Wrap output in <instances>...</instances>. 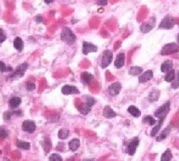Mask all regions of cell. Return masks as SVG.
Masks as SVG:
<instances>
[{"mask_svg": "<svg viewBox=\"0 0 179 161\" xmlns=\"http://www.w3.org/2000/svg\"><path fill=\"white\" fill-rule=\"evenodd\" d=\"M60 38L63 42H65L68 45H73L76 41V36L74 35L73 32L68 27L63 28V30L60 33Z\"/></svg>", "mask_w": 179, "mask_h": 161, "instance_id": "obj_1", "label": "cell"}, {"mask_svg": "<svg viewBox=\"0 0 179 161\" xmlns=\"http://www.w3.org/2000/svg\"><path fill=\"white\" fill-rule=\"evenodd\" d=\"M179 51V45L176 43H169L166 44L162 47V50H161V54L163 56L166 55H170V54H174L176 53Z\"/></svg>", "mask_w": 179, "mask_h": 161, "instance_id": "obj_2", "label": "cell"}, {"mask_svg": "<svg viewBox=\"0 0 179 161\" xmlns=\"http://www.w3.org/2000/svg\"><path fill=\"white\" fill-rule=\"evenodd\" d=\"M171 109V102H166L164 104H162L160 108H158L157 110L154 112V115L157 118H162V117H165L166 115H167Z\"/></svg>", "mask_w": 179, "mask_h": 161, "instance_id": "obj_3", "label": "cell"}, {"mask_svg": "<svg viewBox=\"0 0 179 161\" xmlns=\"http://www.w3.org/2000/svg\"><path fill=\"white\" fill-rule=\"evenodd\" d=\"M175 19L173 18L170 15H167L163 18V20L161 22L159 25V29H165V30H169L172 29L173 27L175 26Z\"/></svg>", "mask_w": 179, "mask_h": 161, "instance_id": "obj_4", "label": "cell"}, {"mask_svg": "<svg viewBox=\"0 0 179 161\" xmlns=\"http://www.w3.org/2000/svg\"><path fill=\"white\" fill-rule=\"evenodd\" d=\"M28 68V63L27 62H24L20 64L15 70H13L12 74L9 75V78H19V77H22L23 76L25 71L27 70Z\"/></svg>", "mask_w": 179, "mask_h": 161, "instance_id": "obj_5", "label": "cell"}, {"mask_svg": "<svg viewBox=\"0 0 179 161\" xmlns=\"http://www.w3.org/2000/svg\"><path fill=\"white\" fill-rule=\"evenodd\" d=\"M113 53L111 50H105L103 54H102V60H101V68H107L112 62Z\"/></svg>", "mask_w": 179, "mask_h": 161, "instance_id": "obj_6", "label": "cell"}, {"mask_svg": "<svg viewBox=\"0 0 179 161\" xmlns=\"http://www.w3.org/2000/svg\"><path fill=\"white\" fill-rule=\"evenodd\" d=\"M155 22H156V19L154 17L150 18L148 22H144L143 24H141V26H140V30L143 34H147L150 32L153 28L155 26Z\"/></svg>", "mask_w": 179, "mask_h": 161, "instance_id": "obj_7", "label": "cell"}, {"mask_svg": "<svg viewBox=\"0 0 179 161\" xmlns=\"http://www.w3.org/2000/svg\"><path fill=\"white\" fill-rule=\"evenodd\" d=\"M139 144V140L137 137L134 138L130 143L128 144V145H127L126 147V153L129 154V156H134L137 151V148Z\"/></svg>", "mask_w": 179, "mask_h": 161, "instance_id": "obj_8", "label": "cell"}, {"mask_svg": "<svg viewBox=\"0 0 179 161\" xmlns=\"http://www.w3.org/2000/svg\"><path fill=\"white\" fill-rule=\"evenodd\" d=\"M98 50V47L94 45L93 43H90V42H86L85 41L83 43V49H82V51H83V54H88V53H92V52H97Z\"/></svg>", "mask_w": 179, "mask_h": 161, "instance_id": "obj_9", "label": "cell"}, {"mask_svg": "<svg viewBox=\"0 0 179 161\" xmlns=\"http://www.w3.org/2000/svg\"><path fill=\"white\" fill-rule=\"evenodd\" d=\"M22 128V131L29 132V133H33L36 130L35 123L33 120H25V121H23Z\"/></svg>", "mask_w": 179, "mask_h": 161, "instance_id": "obj_10", "label": "cell"}, {"mask_svg": "<svg viewBox=\"0 0 179 161\" xmlns=\"http://www.w3.org/2000/svg\"><path fill=\"white\" fill-rule=\"evenodd\" d=\"M121 89H122V85H121L119 82H115V83H112L111 85L109 86L108 91H109V93H110V95L116 96L121 92Z\"/></svg>", "mask_w": 179, "mask_h": 161, "instance_id": "obj_11", "label": "cell"}, {"mask_svg": "<svg viewBox=\"0 0 179 161\" xmlns=\"http://www.w3.org/2000/svg\"><path fill=\"white\" fill-rule=\"evenodd\" d=\"M61 92H62V94H64V95H71V94H79L80 91L74 86L65 85V86L62 87Z\"/></svg>", "mask_w": 179, "mask_h": 161, "instance_id": "obj_12", "label": "cell"}, {"mask_svg": "<svg viewBox=\"0 0 179 161\" xmlns=\"http://www.w3.org/2000/svg\"><path fill=\"white\" fill-rule=\"evenodd\" d=\"M124 62H125V55L124 52H121L116 57V60L114 62V66L117 69H121L122 67H124Z\"/></svg>", "mask_w": 179, "mask_h": 161, "instance_id": "obj_13", "label": "cell"}, {"mask_svg": "<svg viewBox=\"0 0 179 161\" xmlns=\"http://www.w3.org/2000/svg\"><path fill=\"white\" fill-rule=\"evenodd\" d=\"M152 77H153V72L151 70H148L139 75L138 81H139V83H146V82L150 81V79H152Z\"/></svg>", "mask_w": 179, "mask_h": 161, "instance_id": "obj_14", "label": "cell"}, {"mask_svg": "<svg viewBox=\"0 0 179 161\" xmlns=\"http://www.w3.org/2000/svg\"><path fill=\"white\" fill-rule=\"evenodd\" d=\"M173 66H174V63H173L172 61L168 60V61H165L162 62V64L161 65V71L162 73H166L167 74L168 72L173 69Z\"/></svg>", "mask_w": 179, "mask_h": 161, "instance_id": "obj_15", "label": "cell"}, {"mask_svg": "<svg viewBox=\"0 0 179 161\" xmlns=\"http://www.w3.org/2000/svg\"><path fill=\"white\" fill-rule=\"evenodd\" d=\"M103 115L106 118H112L116 117L117 114L114 112V110L111 106H105L103 109Z\"/></svg>", "mask_w": 179, "mask_h": 161, "instance_id": "obj_16", "label": "cell"}, {"mask_svg": "<svg viewBox=\"0 0 179 161\" xmlns=\"http://www.w3.org/2000/svg\"><path fill=\"white\" fill-rule=\"evenodd\" d=\"M164 118H165V117L159 118L158 123H157L156 125H154V128H153L152 130H151V132H150L151 137H155L156 135H157V133L159 132V131L161 130V127L162 126V123H163V121H164Z\"/></svg>", "mask_w": 179, "mask_h": 161, "instance_id": "obj_17", "label": "cell"}, {"mask_svg": "<svg viewBox=\"0 0 179 161\" xmlns=\"http://www.w3.org/2000/svg\"><path fill=\"white\" fill-rule=\"evenodd\" d=\"M160 94H161V92H160L159 89L157 88H154L152 89V91L149 94V101L150 102H157L159 100V97H160Z\"/></svg>", "mask_w": 179, "mask_h": 161, "instance_id": "obj_18", "label": "cell"}, {"mask_svg": "<svg viewBox=\"0 0 179 161\" xmlns=\"http://www.w3.org/2000/svg\"><path fill=\"white\" fill-rule=\"evenodd\" d=\"M171 128H172V127H171V126H168L167 128H165V130H163V131H162V133L160 134L159 136L156 138L157 141H162V140H164V139L167 138V137H168V135L170 134Z\"/></svg>", "mask_w": 179, "mask_h": 161, "instance_id": "obj_19", "label": "cell"}, {"mask_svg": "<svg viewBox=\"0 0 179 161\" xmlns=\"http://www.w3.org/2000/svg\"><path fill=\"white\" fill-rule=\"evenodd\" d=\"M13 46L14 48L18 50V51H22L24 48V43H23V40L22 39L21 37H16L14 39V42H13Z\"/></svg>", "mask_w": 179, "mask_h": 161, "instance_id": "obj_20", "label": "cell"}, {"mask_svg": "<svg viewBox=\"0 0 179 161\" xmlns=\"http://www.w3.org/2000/svg\"><path fill=\"white\" fill-rule=\"evenodd\" d=\"M127 111H128V113L131 115H133L134 117H139L140 115H141V112H140L139 109L136 106H134V105L129 106L128 109H127Z\"/></svg>", "mask_w": 179, "mask_h": 161, "instance_id": "obj_21", "label": "cell"}, {"mask_svg": "<svg viewBox=\"0 0 179 161\" xmlns=\"http://www.w3.org/2000/svg\"><path fill=\"white\" fill-rule=\"evenodd\" d=\"M21 102H22V99L20 98V97H12L10 100H9V107L10 108H13V109H15V108H17L19 105L21 104Z\"/></svg>", "mask_w": 179, "mask_h": 161, "instance_id": "obj_22", "label": "cell"}, {"mask_svg": "<svg viewBox=\"0 0 179 161\" xmlns=\"http://www.w3.org/2000/svg\"><path fill=\"white\" fill-rule=\"evenodd\" d=\"M142 73H143V69L142 67H139V66H132L128 71V74L130 75H140Z\"/></svg>", "mask_w": 179, "mask_h": 161, "instance_id": "obj_23", "label": "cell"}, {"mask_svg": "<svg viewBox=\"0 0 179 161\" xmlns=\"http://www.w3.org/2000/svg\"><path fill=\"white\" fill-rule=\"evenodd\" d=\"M92 79H93V75L90 73L85 72L81 75V80L84 84H89Z\"/></svg>", "mask_w": 179, "mask_h": 161, "instance_id": "obj_24", "label": "cell"}, {"mask_svg": "<svg viewBox=\"0 0 179 161\" xmlns=\"http://www.w3.org/2000/svg\"><path fill=\"white\" fill-rule=\"evenodd\" d=\"M80 146V141L79 139H73L69 143V148L71 151H76Z\"/></svg>", "mask_w": 179, "mask_h": 161, "instance_id": "obj_25", "label": "cell"}, {"mask_svg": "<svg viewBox=\"0 0 179 161\" xmlns=\"http://www.w3.org/2000/svg\"><path fill=\"white\" fill-rule=\"evenodd\" d=\"M175 78V71L174 69H172L170 72H168L164 76V80L166 82H173Z\"/></svg>", "mask_w": 179, "mask_h": 161, "instance_id": "obj_26", "label": "cell"}, {"mask_svg": "<svg viewBox=\"0 0 179 161\" xmlns=\"http://www.w3.org/2000/svg\"><path fill=\"white\" fill-rule=\"evenodd\" d=\"M16 145H17L18 148H20V149H23V150H28V149H30V147H31L30 143L23 141H17Z\"/></svg>", "mask_w": 179, "mask_h": 161, "instance_id": "obj_27", "label": "cell"}, {"mask_svg": "<svg viewBox=\"0 0 179 161\" xmlns=\"http://www.w3.org/2000/svg\"><path fill=\"white\" fill-rule=\"evenodd\" d=\"M70 135V131L69 130H66V128H61V130L59 131L58 132V137H59L60 140H65L69 137Z\"/></svg>", "mask_w": 179, "mask_h": 161, "instance_id": "obj_28", "label": "cell"}, {"mask_svg": "<svg viewBox=\"0 0 179 161\" xmlns=\"http://www.w3.org/2000/svg\"><path fill=\"white\" fill-rule=\"evenodd\" d=\"M172 152L170 149H167L162 154V157H161V161H171L172 160Z\"/></svg>", "mask_w": 179, "mask_h": 161, "instance_id": "obj_29", "label": "cell"}, {"mask_svg": "<svg viewBox=\"0 0 179 161\" xmlns=\"http://www.w3.org/2000/svg\"><path fill=\"white\" fill-rule=\"evenodd\" d=\"M143 122L144 123L149 124L150 126H154L157 121L152 117H150V115H146V117H144V118H143Z\"/></svg>", "mask_w": 179, "mask_h": 161, "instance_id": "obj_30", "label": "cell"}, {"mask_svg": "<svg viewBox=\"0 0 179 161\" xmlns=\"http://www.w3.org/2000/svg\"><path fill=\"white\" fill-rule=\"evenodd\" d=\"M0 72L5 73V72H13V68L11 66H8L3 62H0Z\"/></svg>", "mask_w": 179, "mask_h": 161, "instance_id": "obj_31", "label": "cell"}, {"mask_svg": "<svg viewBox=\"0 0 179 161\" xmlns=\"http://www.w3.org/2000/svg\"><path fill=\"white\" fill-rule=\"evenodd\" d=\"M79 111H80V113L81 114H83V115H87L89 112L91 111V107H89L87 104H83L82 105H81V107H79Z\"/></svg>", "mask_w": 179, "mask_h": 161, "instance_id": "obj_32", "label": "cell"}, {"mask_svg": "<svg viewBox=\"0 0 179 161\" xmlns=\"http://www.w3.org/2000/svg\"><path fill=\"white\" fill-rule=\"evenodd\" d=\"M85 104L92 108V106L96 104V100L91 96H85Z\"/></svg>", "mask_w": 179, "mask_h": 161, "instance_id": "obj_33", "label": "cell"}, {"mask_svg": "<svg viewBox=\"0 0 179 161\" xmlns=\"http://www.w3.org/2000/svg\"><path fill=\"white\" fill-rule=\"evenodd\" d=\"M9 137V131L6 130L4 127L0 128V139H7Z\"/></svg>", "mask_w": 179, "mask_h": 161, "instance_id": "obj_34", "label": "cell"}, {"mask_svg": "<svg viewBox=\"0 0 179 161\" xmlns=\"http://www.w3.org/2000/svg\"><path fill=\"white\" fill-rule=\"evenodd\" d=\"M49 161H63V160L59 154H52L49 157Z\"/></svg>", "mask_w": 179, "mask_h": 161, "instance_id": "obj_35", "label": "cell"}, {"mask_svg": "<svg viewBox=\"0 0 179 161\" xmlns=\"http://www.w3.org/2000/svg\"><path fill=\"white\" fill-rule=\"evenodd\" d=\"M172 88H179V72H177L176 78H175L174 82H172Z\"/></svg>", "mask_w": 179, "mask_h": 161, "instance_id": "obj_36", "label": "cell"}, {"mask_svg": "<svg viewBox=\"0 0 179 161\" xmlns=\"http://www.w3.org/2000/svg\"><path fill=\"white\" fill-rule=\"evenodd\" d=\"M26 89L28 91H33L35 89V84L33 82H27L26 83Z\"/></svg>", "mask_w": 179, "mask_h": 161, "instance_id": "obj_37", "label": "cell"}, {"mask_svg": "<svg viewBox=\"0 0 179 161\" xmlns=\"http://www.w3.org/2000/svg\"><path fill=\"white\" fill-rule=\"evenodd\" d=\"M6 39H7V36H6V33L4 32V30H2L0 28V44L3 43Z\"/></svg>", "mask_w": 179, "mask_h": 161, "instance_id": "obj_38", "label": "cell"}, {"mask_svg": "<svg viewBox=\"0 0 179 161\" xmlns=\"http://www.w3.org/2000/svg\"><path fill=\"white\" fill-rule=\"evenodd\" d=\"M12 112H9V111H6L4 114H3V118L4 120H10L11 117H12Z\"/></svg>", "mask_w": 179, "mask_h": 161, "instance_id": "obj_39", "label": "cell"}, {"mask_svg": "<svg viewBox=\"0 0 179 161\" xmlns=\"http://www.w3.org/2000/svg\"><path fill=\"white\" fill-rule=\"evenodd\" d=\"M97 4L103 7V6H106L108 4V0H97Z\"/></svg>", "mask_w": 179, "mask_h": 161, "instance_id": "obj_40", "label": "cell"}, {"mask_svg": "<svg viewBox=\"0 0 179 161\" xmlns=\"http://www.w3.org/2000/svg\"><path fill=\"white\" fill-rule=\"evenodd\" d=\"M35 20V22H36L37 23H40V22H43V18H42V16H36Z\"/></svg>", "mask_w": 179, "mask_h": 161, "instance_id": "obj_41", "label": "cell"}, {"mask_svg": "<svg viewBox=\"0 0 179 161\" xmlns=\"http://www.w3.org/2000/svg\"><path fill=\"white\" fill-rule=\"evenodd\" d=\"M44 1L46 4H50V3H52L54 0H44Z\"/></svg>", "mask_w": 179, "mask_h": 161, "instance_id": "obj_42", "label": "cell"}, {"mask_svg": "<svg viewBox=\"0 0 179 161\" xmlns=\"http://www.w3.org/2000/svg\"><path fill=\"white\" fill-rule=\"evenodd\" d=\"M176 40H177V43L179 44V34H178L177 36H176Z\"/></svg>", "mask_w": 179, "mask_h": 161, "instance_id": "obj_43", "label": "cell"}, {"mask_svg": "<svg viewBox=\"0 0 179 161\" xmlns=\"http://www.w3.org/2000/svg\"><path fill=\"white\" fill-rule=\"evenodd\" d=\"M83 161H95L94 159H86V160H83Z\"/></svg>", "mask_w": 179, "mask_h": 161, "instance_id": "obj_44", "label": "cell"}, {"mask_svg": "<svg viewBox=\"0 0 179 161\" xmlns=\"http://www.w3.org/2000/svg\"><path fill=\"white\" fill-rule=\"evenodd\" d=\"M1 154H2V151H1V150H0V156H1Z\"/></svg>", "mask_w": 179, "mask_h": 161, "instance_id": "obj_45", "label": "cell"}]
</instances>
